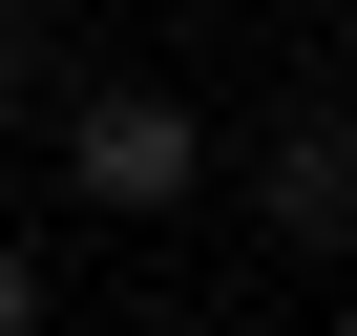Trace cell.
I'll use <instances>...</instances> for the list:
<instances>
[{"label": "cell", "instance_id": "obj_2", "mask_svg": "<svg viewBox=\"0 0 357 336\" xmlns=\"http://www.w3.org/2000/svg\"><path fill=\"white\" fill-rule=\"evenodd\" d=\"M252 231L273 252H357V126H273L252 147Z\"/></svg>", "mask_w": 357, "mask_h": 336}, {"label": "cell", "instance_id": "obj_1", "mask_svg": "<svg viewBox=\"0 0 357 336\" xmlns=\"http://www.w3.org/2000/svg\"><path fill=\"white\" fill-rule=\"evenodd\" d=\"M211 190V126L168 105V84H84L63 105V211H105V231H168Z\"/></svg>", "mask_w": 357, "mask_h": 336}, {"label": "cell", "instance_id": "obj_4", "mask_svg": "<svg viewBox=\"0 0 357 336\" xmlns=\"http://www.w3.org/2000/svg\"><path fill=\"white\" fill-rule=\"evenodd\" d=\"M0 84H22V0H0Z\"/></svg>", "mask_w": 357, "mask_h": 336}, {"label": "cell", "instance_id": "obj_3", "mask_svg": "<svg viewBox=\"0 0 357 336\" xmlns=\"http://www.w3.org/2000/svg\"><path fill=\"white\" fill-rule=\"evenodd\" d=\"M43 294H63V273H43V252H22V231H0V336H22V315H43Z\"/></svg>", "mask_w": 357, "mask_h": 336}]
</instances>
